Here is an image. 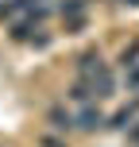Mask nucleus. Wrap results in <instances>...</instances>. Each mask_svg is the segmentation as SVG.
Segmentation results:
<instances>
[{
	"mask_svg": "<svg viewBox=\"0 0 139 147\" xmlns=\"http://www.w3.org/2000/svg\"><path fill=\"white\" fill-rule=\"evenodd\" d=\"M128 143H139V120H135L132 128H128Z\"/></svg>",
	"mask_w": 139,
	"mask_h": 147,
	"instance_id": "13",
	"label": "nucleus"
},
{
	"mask_svg": "<svg viewBox=\"0 0 139 147\" xmlns=\"http://www.w3.org/2000/svg\"><path fill=\"white\" fill-rule=\"evenodd\" d=\"M85 16H66V35H81V31H85Z\"/></svg>",
	"mask_w": 139,
	"mask_h": 147,
	"instance_id": "11",
	"label": "nucleus"
},
{
	"mask_svg": "<svg viewBox=\"0 0 139 147\" xmlns=\"http://www.w3.org/2000/svg\"><path fill=\"white\" fill-rule=\"evenodd\" d=\"M73 70H77V78L93 81V78H97V70H104V58H101V51H97V47L81 51L77 58H73Z\"/></svg>",
	"mask_w": 139,
	"mask_h": 147,
	"instance_id": "1",
	"label": "nucleus"
},
{
	"mask_svg": "<svg viewBox=\"0 0 139 147\" xmlns=\"http://www.w3.org/2000/svg\"><path fill=\"white\" fill-rule=\"evenodd\" d=\"M104 120H108V116H104L93 101L81 105V109L73 112V128H81V132H97V128H104Z\"/></svg>",
	"mask_w": 139,
	"mask_h": 147,
	"instance_id": "2",
	"label": "nucleus"
},
{
	"mask_svg": "<svg viewBox=\"0 0 139 147\" xmlns=\"http://www.w3.org/2000/svg\"><path fill=\"white\" fill-rule=\"evenodd\" d=\"M85 8H89V0H62L58 12H62V16H81Z\"/></svg>",
	"mask_w": 139,
	"mask_h": 147,
	"instance_id": "9",
	"label": "nucleus"
},
{
	"mask_svg": "<svg viewBox=\"0 0 139 147\" xmlns=\"http://www.w3.org/2000/svg\"><path fill=\"white\" fill-rule=\"evenodd\" d=\"M135 120H139V97H135L132 105H124V109H116V112H112L108 120H104V128H116V132H128V128H132Z\"/></svg>",
	"mask_w": 139,
	"mask_h": 147,
	"instance_id": "3",
	"label": "nucleus"
},
{
	"mask_svg": "<svg viewBox=\"0 0 139 147\" xmlns=\"http://www.w3.org/2000/svg\"><path fill=\"white\" fill-rule=\"evenodd\" d=\"M93 89H97V97H108V93H116V78H112V70H108V66H104V70H97Z\"/></svg>",
	"mask_w": 139,
	"mask_h": 147,
	"instance_id": "7",
	"label": "nucleus"
},
{
	"mask_svg": "<svg viewBox=\"0 0 139 147\" xmlns=\"http://www.w3.org/2000/svg\"><path fill=\"white\" fill-rule=\"evenodd\" d=\"M35 31H39V23L31 20V16H27V20H19V23L12 27V39H15V43H27V39L35 35Z\"/></svg>",
	"mask_w": 139,
	"mask_h": 147,
	"instance_id": "8",
	"label": "nucleus"
},
{
	"mask_svg": "<svg viewBox=\"0 0 139 147\" xmlns=\"http://www.w3.org/2000/svg\"><path fill=\"white\" fill-rule=\"evenodd\" d=\"M120 4H128V8H139V0H120Z\"/></svg>",
	"mask_w": 139,
	"mask_h": 147,
	"instance_id": "14",
	"label": "nucleus"
},
{
	"mask_svg": "<svg viewBox=\"0 0 139 147\" xmlns=\"http://www.w3.org/2000/svg\"><path fill=\"white\" fill-rule=\"evenodd\" d=\"M124 89H128V93H139V62L132 70H124Z\"/></svg>",
	"mask_w": 139,
	"mask_h": 147,
	"instance_id": "10",
	"label": "nucleus"
},
{
	"mask_svg": "<svg viewBox=\"0 0 139 147\" xmlns=\"http://www.w3.org/2000/svg\"><path fill=\"white\" fill-rule=\"evenodd\" d=\"M46 124H50L54 132H70L73 128V112L66 105H50V109H46Z\"/></svg>",
	"mask_w": 139,
	"mask_h": 147,
	"instance_id": "4",
	"label": "nucleus"
},
{
	"mask_svg": "<svg viewBox=\"0 0 139 147\" xmlns=\"http://www.w3.org/2000/svg\"><path fill=\"white\" fill-rule=\"evenodd\" d=\"M66 101H73V105H89V101H97V89H93V81L77 78V81H73V85L66 89Z\"/></svg>",
	"mask_w": 139,
	"mask_h": 147,
	"instance_id": "5",
	"label": "nucleus"
},
{
	"mask_svg": "<svg viewBox=\"0 0 139 147\" xmlns=\"http://www.w3.org/2000/svg\"><path fill=\"white\" fill-rule=\"evenodd\" d=\"M39 147H66V140H54V136H39Z\"/></svg>",
	"mask_w": 139,
	"mask_h": 147,
	"instance_id": "12",
	"label": "nucleus"
},
{
	"mask_svg": "<svg viewBox=\"0 0 139 147\" xmlns=\"http://www.w3.org/2000/svg\"><path fill=\"white\" fill-rule=\"evenodd\" d=\"M135 62H139V39L124 43V47H120V54H116V66H120V70H132Z\"/></svg>",
	"mask_w": 139,
	"mask_h": 147,
	"instance_id": "6",
	"label": "nucleus"
}]
</instances>
